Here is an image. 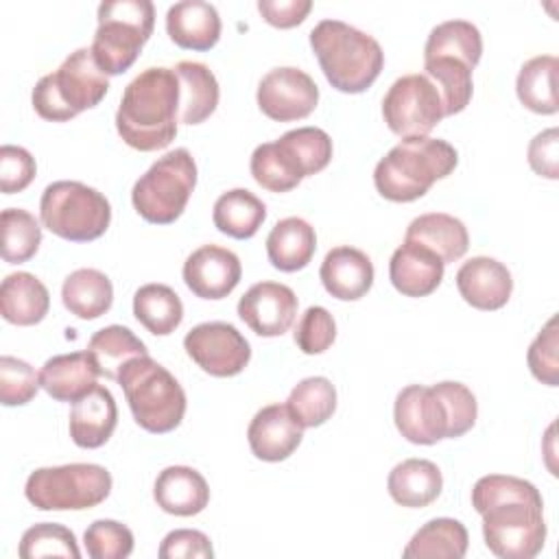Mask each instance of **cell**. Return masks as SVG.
<instances>
[{"label": "cell", "instance_id": "obj_31", "mask_svg": "<svg viewBox=\"0 0 559 559\" xmlns=\"http://www.w3.org/2000/svg\"><path fill=\"white\" fill-rule=\"evenodd\" d=\"M443 476L441 469L428 459H406L397 463L386 478L391 498L411 509H421L435 502L441 493Z\"/></svg>", "mask_w": 559, "mask_h": 559}, {"label": "cell", "instance_id": "obj_2", "mask_svg": "<svg viewBox=\"0 0 559 559\" xmlns=\"http://www.w3.org/2000/svg\"><path fill=\"white\" fill-rule=\"evenodd\" d=\"M179 79L173 68H146L122 92L116 129L124 144L151 153L177 135Z\"/></svg>", "mask_w": 559, "mask_h": 559}, {"label": "cell", "instance_id": "obj_48", "mask_svg": "<svg viewBox=\"0 0 559 559\" xmlns=\"http://www.w3.org/2000/svg\"><path fill=\"white\" fill-rule=\"evenodd\" d=\"M528 166L546 179L559 177V131L555 127L537 133L528 144Z\"/></svg>", "mask_w": 559, "mask_h": 559}, {"label": "cell", "instance_id": "obj_18", "mask_svg": "<svg viewBox=\"0 0 559 559\" xmlns=\"http://www.w3.org/2000/svg\"><path fill=\"white\" fill-rule=\"evenodd\" d=\"M247 439L251 452L260 461L277 463L288 459L301 443L304 439V428L301 424L293 417L286 404H269L262 406L249 428H247Z\"/></svg>", "mask_w": 559, "mask_h": 559}, {"label": "cell", "instance_id": "obj_7", "mask_svg": "<svg viewBox=\"0 0 559 559\" xmlns=\"http://www.w3.org/2000/svg\"><path fill=\"white\" fill-rule=\"evenodd\" d=\"M109 90L107 74L98 68L92 48H76L63 63L44 74L31 94L33 109L50 122H66L85 109L96 107Z\"/></svg>", "mask_w": 559, "mask_h": 559}, {"label": "cell", "instance_id": "obj_38", "mask_svg": "<svg viewBox=\"0 0 559 559\" xmlns=\"http://www.w3.org/2000/svg\"><path fill=\"white\" fill-rule=\"evenodd\" d=\"M286 406L301 428L321 426L336 411V389L325 376L304 378L293 386Z\"/></svg>", "mask_w": 559, "mask_h": 559}, {"label": "cell", "instance_id": "obj_34", "mask_svg": "<svg viewBox=\"0 0 559 559\" xmlns=\"http://www.w3.org/2000/svg\"><path fill=\"white\" fill-rule=\"evenodd\" d=\"M266 218V205L247 188H234L223 192L212 212L216 229L229 238L247 240L255 236Z\"/></svg>", "mask_w": 559, "mask_h": 559}, {"label": "cell", "instance_id": "obj_17", "mask_svg": "<svg viewBox=\"0 0 559 559\" xmlns=\"http://www.w3.org/2000/svg\"><path fill=\"white\" fill-rule=\"evenodd\" d=\"M238 255L221 245H203L183 262V282L201 299H223L240 282Z\"/></svg>", "mask_w": 559, "mask_h": 559}, {"label": "cell", "instance_id": "obj_43", "mask_svg": "<svg viewBox=\"0 0 559 559\" xmlns=\"http://www.w3.org/2000/svg\"><path fill=\"white\" fill-rule=\"evenodd\" d=\"M557 332H559L557 317H550L526 352V362L531 373L548 386L559 384V349H557L559 334Z\"/></svg>", "mask_w": 559, "mask_h": 559}, {"label": "cell", "instance_id": "obj_42", "mask_svg": "<svg viewBox=\"0 0 559 559\" xmlns=\"http://www.w3.org/2000/svg\"><path fill=\"white\" fill-rule=\"evenodd\" d=\"M41 386V378L33 365L15 356L0 358V402L4 406L28 404Z\"/></svg>", "mask_w": 559, "mask_h": 559}, {"label": "cell", "instance_id": "obj_30", "mask_svg": "<svg viewBox=\"0 0 559 559\" xmlns=\"http://www.w3.org/2000/svg\"><path fill=\"white\" fill-rule=\"evenodd\" d=\"M314 251H317L314 227L299 216H288L277 221L266 236L269 262L284 273H293L308 266Z\"/></svg>", "mask_w": 559, "mask_h": 559}, {"label": "cell", "instance_id": "obj_21", "mask_svg": "<svg viewBox=\"0 0 559 559\" xmlns=\"http://www.w3.org/2000/svg\"><path fill=\"white\" fill-rule=\"evenodd\" d=\"M319 277L332 297L341 301H356L367 295L373 284V264L365 251L341 245L325 253Z\"/></svg>", "mask_w": 559, "mask_h": 559}, {"label": "cell", "instance_id": "obj_15", "mask_svg": "<svg viewBox=\"0 0 559 559\" xmlns=\"http://www.w3.org/2000/svg\"><path fill=\"white\" fill-rule=\"evenodd\" d=\"M260 111L277 122H293L310 116L319 103L314 79L293 66L269 70L258 83Z\"/></svg>", "mask_w": 559, "mask_h": 559}, {"label": "cell", "instance_id": "obj_16", "mask_svg": "<svg viewBox=\"0 0 559 559\" xmlns=\"http://www.w3.org/2000/svg\"><path fill=\"white\" fill-rule=\"evenodd\" d=\"M238 317L258 336H282L297 317V295L286 284L258 282L240 297Z\"/></svg>", "mask_w": 559, "mask_h": 559}, {"label": "cell", "instance_id": "obj_13", "mask_svg": "<svg viewBox=\"0 0 559 559\" xmlns=\"http://www.w3.org/2000/svg\"><path fill=\"white\" fill-rule=\"evenodd\" d=\"M443 116L439 90L419 72L395 79L382 98V118L400 138L428 135Z\"/></svg>", "mask_w": 559, "mask_h": 559}, {"label": "cell", "instance_id": "obj_1", "mask_svg": "<svg viewBox=\"0 0 559 559\" xmlns=\"http://www.w3.org/2000/svg\"><path fill=\"white\" fill-rule=\"evenodd\" d=\"M472 507L483 515L487 548L500 559H531L546 542L539 489L518 476L487 474L472 489Z\"/></svg>", "mask_w": 559, "mask_h": 559}, {"label": "cell", "instance_id": "obj_4", "mask_svg": "<svg viewBox=\"0 0 559 559\" xmlns=\"http://www.w3.org/2000/svg\"><path fill=\"white\" fill-rule=\"evenodd\" d=\"M483 55V35L467 20L437 24L424 46V74L443 100V114L454 116L472 100V70Z\"/></svg>", "mask_w": 559, "mask_h": 559}, {"label": "cell", "instance_id": "obj_20", "mask_svg": "<svg viewBox=\"0 0 559 559\" xmlns=\"http://www.w3.org/2000/svg\"><path fill=\"white\" fill-rule=\"evenodd\" d=\"M118 424V406L111 391L94 384L83 397L72 404L68 430L74 445L94 450L109 441Z\"/></svg>", "mask_w": 559, "mask_h": 559}, {"label": "cell", "instance_id": "obj_44", "mask_svg": "<svg viewBox=\"0 0 559 559\" xmlns=\"http://www.w3.org/2000/svg\"><path fill=\"white\" fill-rule=\"evenodd\" d=\"M336 338L334 317L323 306H310L304 310L295 325V345L308 354H323Z\"/></svg>", "mask_w": 559, "mask_h": 559}, {"label": "cell", "instance_id": "obj_41", "mask_svg": "<svg viewBox=\"0 0 559 559\" xmlns=\"http://www.w3.org/2000/svg\"><path fill=\"white\" fill-rule=\"evenodd\" d=\"M87 557L92 559H127L133 552V533L116 520H96L83 535Z\"/></svg>", "mask_w": 559, "mask_h": 559}, {"label": "cell", "instance_id": "obj_24", "mask_svg": "<svg viewBox=\"0 0 559 559\" xmlns=\"http://www.w3.org/2000/svg\"><path fill=\"white\" fill-rule=\"evenodd\" d=\"M168 37L186 50H210L221 37V17L205 0H181L166 11Z\"/></svg>", "mask_w": 559, "mask_h": 559}, {"label": "cell", "instance_id": "obj_25", "mask_svg": "<svg viewBox=\"0 0 559 559\" xmlns=\"http://www.w3.org/2000/svg\"><path fill=\"white\" fill-rule=\"evenodd\" d=\"M98 367L90 352L57 354L48 358L39 371L41 389L57 402H76L83 397L98 378Z\"/></svg>", "mask_w": 559, "mask_h": 559}, {"label": "cell", "instance_id": "obj_23", "mask_svg": "<svg viewBox=\"0 0 559 559\" xmlns=\"http://www.w3.org/2000/svg\"><path fill=\"white\" fill-rule=\"evenodd\" d=\"M157 507L170 515L190 518L201 513L210 502V487L201 472L188 465L164 467L153 485Z\"/></svg>", "mask_w": 559, "mask_h": 559}, {"label": "cell", "instance_id": "obj_45", "mask_svg": "<svg viewBox=\"0 0 559 559\" xmlns=\"http://www.w3.org/2000/svg\"><path fill=\"white\" fill-rule=\"evenodd\" d=\"M249 168L255 183L269 192H288L299 186V181L288 173V168L275 153L273 142H264L253 148Z\"/></svg>", "mask_w": 559, "mask_h": 559}, {"label": "cell", "instance_id": "obj_19", "mask_svg": "<svg viewBox=\"0 0 559 559\" xmlns=\"http://www.w3.org/2000/svg\"><path fill=\"white\" fill-rule=\"evenodd\" d=\"M456 288L461 297L478 310L502 308L513 290L509 269L489 255H476L456 271Z\"/></svg>", "mask_w": 559, "mask_h": 559}, {"label": "cell", "instance_id": "obj_35", "mask_svg": "<svg viewBox=\"0 0 559 559\" xmlns=\"http://www.w3.org/2000/svg\"><path fill=\"white\" fill-rule=\"evenodd\" d=\"M557 68L559 61L555 55H537L524 61L518 72L515 92L520 103L535 114H557Z\"/></svg>", "mask_w": 559, "mask_h": 559}, {"label": "cell", "instance_id": "obj_8", "mask_svg": "<svg viewBox=\"0 0 559 559\" xmlns=\"http://www.w3.org/2000/svg\"><path fill=\"white\" fill-rule=\"evenodd\" d=\"M127 404L140 428L164 435L186 415V393L179 380L151 356L131 358L118 376Z\"/></svg>", "mask_w": 559, "mask_h": 559}, {"label": "cell", "instance_id": "obj_36", "mask_svg": "<svg viewBox=\"0 0 559 559\" xmlns=\"http://www.w3.org/2000/svg\"><path fill=\"white\" fill-rule=\"evenodd\" d=\"M135 319L155 336H166L183 321V304L166 284H144L133 295Z\"/></svg>", "mask_w": 559, "mask_h": 559}, {"label": "cell", "instance_id": "obj_28", "mask_svg": "<svg viewBox=\"0 0 559 559\" xmlns=\"http://www.w3.org/2000/svg\"><path fill=\"white\" fill-rule=\"evenodd\" d=\"M273 144L286 168L299 181L321 173L332 159V138L319 127L290 129Z\"/></svg>", "mask_w": 559, "mask_h": 559}, {"label": "cell", "instance_id": "obj_26", "mask_svg": "<svg viewBox=\"0 0 559 559\" xmlns=\"http://www.w3.org/2000/svg\"><path fill=\"white\" fill-rule=\"evenodd\" d=\"M404 240L430 249L443 264L456 262L469 247V234L463 221L445 212H428L413 218L406 227Z\"/></svg>", "mask_w": 559, "mask_h": 559}, {"label": "cell", "instance_id": "obj_22", "mask_svg": "<svg viewBox=\"0 0 559 559\" xmlns=\"http://www.w3.org/2000/svg\"><path fill=\"white\" fill-rule=\"evenodd\" d=\"M445 264L430 249L404 240L391 255L389 280L397 293L406 297H426L443 280Z\"/></svg>", "mask_w": 559, "mask_h": 559}, {"label": "cell", "instance_id": "obj_39", "mask_svg": "<svg viewBox=\"0 0 559 559\" xmlns=\"http://www.w3.org/2000/svg\"><path fill=\"white\" fill-rule=\"evenodd\" d=\"M2 227V258L9 264L31 260L41 245L39 221L22 207H7L0 214Z\"/></svg>", "mask_w": 559, "mask_h": 559}, {"label": "cell", "instance_id": "obj_47", "mask_svg": "<svg viewBox=\"0 0 559 559\" xmlns=\"http://www.w3.org/2000/svg\"><path fill=\"white\" fill-rule=\"evenodd\" d=\"M157 555L162 559H210L214 557V548L205 533L194 528H175L162 539Z\"/></svg>", "mask_w": 559, "mask_h": 559}, {"label": "cell", "instance_id": "obj_27", "mask_svg": "<svg viewBox=\"0 0 559 559\" xmlns=\"http://www.w3.org/2000/svg\"><path fill=\"white\" fill-rule=\"evenodd\" d=\"M50 308L48 288L26 271L9 273L0 284V314L13 325H35Z\"/></svg>", "mask_w": 559, "mask_h": 559}, {"label": "cell", "instance_id": "obj_37", "mask_svg": "<svg viewBox=\"0 0 559 559\" xmlns=\"http://www.w3.org/2000/svg\"><path fill=\"white\" fill-rule=\"evenodd\" d=\"M87 352L94 358L98 373L118 380L120 369L138 356H148L146 345L124 325H107L92 334Z\"/></svg>", "mask_w": 559, "mask_h": 559}, {"label": "cell", "instance_id": "obj_10", "mask_svg": "<svg viewBox=\"0 0 559 559\" xmlns=\"http://www.w3.org/2000/svg\"><path fill=\"white\" fill-rule=\"evenodd\" d=\"M39 218L46 229L70 242L100 238L111 223V205L103 192L81 181H52L39 199Z\"/></svg>", "mask_w": 559, "mask_h": 559}, {"label": "cell", "instance_id": "obj_46", "mask_svg": "<svg viewBox=\"0 0 559 559\" xmlns=\"http://www.w3.org/2000/svg\"><path fill=\"white\" fill-rule=\"evenodd\" d=\"M37 173L35 157L15 144H2L0 148V190L4 194L22 192Z\"/></svg>", "mask_w": 559, "mask_h": 559}, {"label": "cell", "instance_id": "obj_40", "mask_svg": "<svg viewBox=\"0 0 559 559\" xmlns=\"http://www.w3.org/2000/svg\"><path fill=\"white\" fill-rule=\"evenodd\" d=\"M17 555L22 559L37 557H72L79 559L81 550L76 546L74 533L57 522H39L24 531L20 539Z\"/></svg>", "mask_w": 559, "mask_h": 559}, {"label": "cell", "instance_id": "obj_49", "mask_svg": "<svg viewBox=\"0 0 559 559\" xmlns=\"http://www.w3.org/2000/svg\"><path fill=\"white\" fill-rule=\"evenodd\" d=\"M312 2L310 0H260L258 11L262 17L277 28H290L306 20L310 13Z\"/></svg>", "mask_w": 559, "mask_h": 559}, {"label": "cell", "instance_id": "obj_5", "mask_svg": "<svg viewBox=\"0 0 559 559\" xmlns=\"http://www.w3.org/2000/svg\"><path fill=\"white\" fill-rule=\"evenodd\" d=\"M459 164L456 148L430 135L402 138L373 170L376 190L395 203L424 197L437 179L448 177Z\"/></svg>", "mask_w": 559, "mask_h": 559}, {"label": "cell", "instance_id": "obj_11", "mask_svg": "<svg viewBox=\"0 0 559 559\" xmlns=\"http://www.w3.org/2000/svg\"><path fill=\"white\" fill-rule=\"evenodd\" d=\"M197 186V164L188 148H175L162 155L133 183L131 203L135 212L155 225L175 223Z\"/></svg>", "mask_w": 559, "mask_h": 559}, {"label": "cell", "instance_id": "obj_33", "mask_svg": "<svg viewBox=\"0 0 559 559\" xmlns=\"http://www.w3.org/2000/svg\"><path fill=\"white\" fill-rule=\"evenodd\" d=\"M469 546L467 528L454 518H435L426 522L406 544V559H461Z\"/></svg>", "mask_w": 559, "mask_h": 559}, {"label": "cell", "instance_id": "obj_29", "mask_svg": "<svg viewBox=\"0 0 559 559\" xmlns=\"http://www.w3.org/2000/svg\"><path fill=\"white\" fill-rule=\"evenodd\" d=\"M179 79V122L199 124L207 120L218 105V81L201 61H179L175 68Z\"/></svg>", "mask_w": 559, "mask_h": 559}, {"label": "cell", "instance_id": "obj_6", "mask_svg": "<svg viewBox=\"0 0 559 559\" xmlns=\"http://www.w3.org/2000/svg\"><path fill=\"white\" fill-rule=\"evenodd\" d=\"M310 46L328 83L345 94L365 92L384 66L378 39L341 20H321L310 31Z\"/></svg>", "mask_w": 559, "mask_h": 559}, {"label": "cell", "instance_id": "obj_32", "mask_svg": "<svg viewBox=\"0 0 559 559\" xmlns=\"http://www.w3.org/2000/svg\"><path fill=\"white\" fill-rule=\"evenodd\" d=\"M61 301L79 319H98L114 304L111 280L98 269H76L63 280Z\"/></svg>", "mask_w": 559, "mask_h": 559}, {"label": "cell", "instance_id": "obj_3", "mask_svg": "<svg viewBox=\"0 0 559 559\" xmlns=\"http://www.w3.org/2000/svg\"><path fill=\"white\" fill-rule=\"evenodd\" d=\"M478 417L474 393L454 380L432 386H404L393 406V419L400 435L417 445H432L441 439H456L472 430Z\"/></svg>", "mask_w": 559, "mask_h": 559}, {"label": "cell", "instance_id": "obj_12", "mask_svg": "<svg viewBox=\"0 0 559 559\" xmlns=\"http://www.w3.org/2000/svg\"><path fill=\"white\" fill-rule=\"evenodd\" d=\"M111 493V474L96 463H68L31 472L26 500L39 511H81L100 504Z\"/></svg>", "mask_w": 559, "mask_h": 559}, {"label": "cell", "instance_id": "obj_9", "mask_svg": "<svg viewBox=\"0 0 559 559\" xmlns=\"http://www.w3.org/2000/svg\"><path fill=\"white\" fill-rule=\"evenodd\" d=\"M155 24L151 0H105L98 4V26L92 39V55L107 76L127 72Z\"/></svg>", "mask_w": 559, "mask_h": 559}, {"label": "cell", "instance_id": "obj_14", "mask_svg": "<svg viewBox=\"0 0 559 559\" xmlns=\"http://www.w3.org/2000/svg\"><path fill=\"white\" fill-rule=\"evenodd\" d=\"M186 354L210 376H238L251 360L249 341L225 321L194 325L183 338Z\"/></svg>", "mask_w": 559, "mask_h": 559}]
</instances>
